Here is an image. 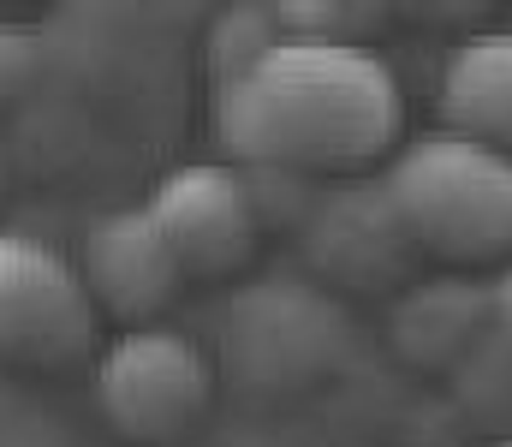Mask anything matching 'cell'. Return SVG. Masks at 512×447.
<instances>
[{
	"label": "cell",
	"instance_id": "cell-1",
	"mask_svg": "<svg viewBox=\"0 0 512 447\" xmlns=\"http://www.w3.org/2000/svg\"><path fill=\"white\" fill-rule=\"evenodd\" d=\"M405 96L376 48L274 42L251 72L215 90V138L233 167L340 173L399 144Z\"/></svg>",
	"mask_w": 512,
	"mask_h": 447
},
{
	"label": "cell",
	"instance_id": "cell-4",
	"mask_svg": "<svg viewBox=\"0 0 512 447\" xmlns=\"http://www.w3.org/2000/svg\"><path fill=\"white\" fill-rule=\"evenodd\" d=\"M215 358L179 328H126L96 358V406L126 442H173L215 400Z\"/></svg>",
	"mask_w": 512,
	"mask_h": 447
},
{
	"label": "cell",
	"instance_id": "cell-10",
	"mask_svg": "<svg viewBox=\"0 0 512 447\" xmlns=\"http://www.w3.org/2000/svg\"><path fill=\"white\" fill-rule=\"evenodd\" d=\"M441 132L512 155V30L465 36L435 78Z\"/></svg>",
	"mask_w": 512,
	"mask_h": 447
},
{
	"label": "cell",
	"instance_id": "cell-11",
	"mask_svg": "<svg viewBox=\"0 0 512 447\" xmlns=\"http://www.w3.org/2000/svg\"><path fill=\"white\" fill-rule=\"evenodd\" d=\"M274 42H286L280 24H274V6H221L209 18V30H203V72H209V84L215 90L233 84Z\"/></svg>",
	"mask_w": 512,
	"mask_h": 447
},
{
	"label": "cell",
	"instance_id": "cell-7",
	"mask_svg": "<svg viewBox=\"0 0 512 447\" xmlns=\"http://www.w3.org/2000/svg\"><path fill=\"white\" fill-rule=\"evenodd\" d=\"M304 257L328 287L346 293H399L411 281V233L393 215L382 179H346L304 209Z\"/></svg>",
	"mask_w": 512,
	"mask_h": 447
},
{
	"label": "cell",
	"instance_id": "cell-6",
	"mask_svg": "<svg viewBox=\"0 0 512 447\" xmlns=\"http://www.w3.org/2000/svg\"><path fill=\"white\" fill-rule=\"evenodd\" d=\"M143 209L161 227L167 251L179 257L185 281L239 275L256 257L262 215H256L251 185L233 161H185V167L161 173Z\"/></svg>",
	"mask_w": 512,
	"mask_h": 447
},
{
	"label": "cell",
	"instance_id": "cell-3",
	"mask_svg": "<svg viewBox=\"0 0 512 447\" xmlns=\"http://www.w3.org/2000/svg\"><path fill=\"white\" fill-rule=\"evenodd\" d=\"M221 376L245 394H304L334 376L352 352L346 304L292 275L251 281L221 310Z\"/></svg>",
	"mask_w": 512,
	"mask_h": 447
},
{
	"label": "cell",
	"instance_id": "cell-5",
	"mask_svg": "<svg viewBox=\"0 0 512 447\" xmlns=\"http://www.w3.org/2000/svg\"><path fill=\"white\" fill-rule=\"evenodd\" d=\"M96 340V304L78 263L30 233H0V364L54 370Z\"/></svg>",
	"mask_w": 512,
	"mask_h": 447
},
{
	"label": "cell",
	"instance_id": "cell-12",
	"mask_svg": "<svg viewBox=\"0 0 512 447\" xmlns=\"http://www.w3.org/2000/svg\"><path fill=\"white\" fill-rule=\"evenodd\" d=\"M382 6H352V0H280L274 24L286 42H322V48H370L364 36L382 30Z\"/></svg>",
	"mask_w": 512,
	"mask_h": 447
},
{
	"label": "cell",
	"instance_id": "cell-2",
	"mask_svg": "<svg viewBox=\"0 0 512 447\" xmlns=\"http://www.w3.org/2000/svg\"><path fill=\"white\" fill-rule=\"evenodd\" d=\"M382 191L417 251L483 263L512 251V155L453 132L411 138L387 161Z\"/></svg>",
	"mask_w": 512,
	"mask_h": 447
},
{
	"label": "cell",
	"instance_id": "cell-9",
	"mask_svg": "<svg viewBox=\"0 0 512 447\" xmlns=\"http://www.w3.org/2000/svg\"><path fill=\"white\" fill-rule=\"evenodd\" d=\"M387 340L405 364H423V370L465 364L489 340V287L465 275L405 281L387 310Z\"/></svg>",
	"mask_w": 512,
	"mask_h": 447
},
{
	"label": "cell",
	"instance_id": "cell-8",
	"mask_svg": "<svg viewBox=\"0 0 512 447\" xmlns=\"http://www.w3.org/2000/svg\"><path fill=\"white\" fill-rule=\"evenodd\" d=\"M78 281L96 304V316H120L126 328H149L185 287L179 257L167 251L161 227L149 221V209H108L84 227L78 245Z\"/></svg>",
	"mask_w": 512,
	"mask_h": 447
},
{
	"label": "cell",
	"instance_id": "cell-13",
	"mask_svg": "<svg viewBox=\"0 0 512 447\" xmlns=\"http://www.w3.org/2000/svg\"><path fill=\"white\" fill-rule=\"evenodd\" d=\"M489 340L512 358V269L489 287Z\"/></svg>",
	"mask_w": 512,
	"mask_h": 447
},
{
	"label": "cell",
	"instance_id": "cell-14",
	"mask_svg": "<svg viewBox=\"0 0 512 447\" xmlns=\"http://www.w3.org/2000/svg\"><path fill=\"white\" fill-rule=\"evenodd\" d=\"M489 447H512V436H495V442H489Z\"/></svg>",
	"mask_w": 512,
	"mask_h": 447
}]
</instances>
